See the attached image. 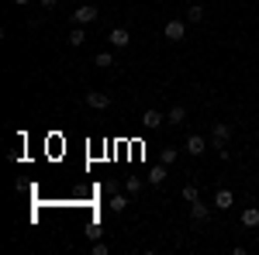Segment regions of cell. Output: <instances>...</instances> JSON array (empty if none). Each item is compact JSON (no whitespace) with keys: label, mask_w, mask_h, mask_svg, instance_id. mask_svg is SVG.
<instances>
[{"label":"cell","mask_w":259,"mask_h":255,"mask_svg":"<svg viewBox=\"0 0 259 255\" xmlns=\"http://www.w3.org/2000/svg\"><path fill=\"white\" fill-rule=\"evenodd\" d=\"M183 200H187V203H194V200H197V186H194V183H187V186H183Z\"/></svg>","instance_id":"cell-19"},{"label":"cell","mask_w":259,"mask_h":255,"mask_svg":"<svg viewBox=\"0 0 259 255\" xmlns=\"http://www.w3.org/2000/svg\"><path fill=\"white\" fill-rule=\"evenodd\" d=\"M162 38H166V41H183V38H187V21H166Z\"/></svg>","instance_id":"cell-1"},{"label":"cell","mask_w":259,"mask_h":255,"mask_svg":"<svg viewBox=\"0 0 259 255\" xmlns=\"http://www.w3.org/2000/svg\"><path fill=\"white\" fill-rule=\"evenodd\" d=\"M14 4H18V7H24V4H31V0H14Z\"/></svg>","instance_id":"cell-22"},{"label":"cell","mask_w":259,"mask_h":255,"mask_svg":"<svg viewBox=\"0 0 259 255\" xmlns=\"http://www.w3.org/2000/svg\"><path fill=\"white\" fill-rule=\"evenodd\" d=\"M204 152H207V141H204L200 135L187 138V156H204Z\"/></svg>","instance_id":"cell-7"},{"label":"cell","mask_w":259,"mask_h":255,"mask_svg":"<svg viewBox=\"0 0 259 255\" xmlns=\"http://www.w3.org/2000/svg\"><path fill=\"white\" fill-rule=\"evenodd\" d=\"M124 190H128V193L135 196V193L142 190V179H139V176H128V183H124Z\"/></svg>","instance_id":"cell-18"},{"label":"cell","mask_w":259,"mask_h":255,"mask_svg":"<svg viewBox=\"0 0 259 255\" xmlns=\"http://www.w3.org/2000/svg\"><path fill=\"white\" fill-rule=\"evenodd\" d=\"M166 121H169V124H183V121H187V107H169V114H166Z\"/></svg>","instance_id":"cell-12"},{"label":"cell","mask_w":259,"mask_h":255,"mask_svg":"<svg viewBox=\"0 0 259 255\" xmlns=\"http://www.w3.org/2000/svg\"><path fill=\"white\" fill-rule=\"evenodd\" d=\"M162 121H166V114H159V111H152V107H149V111L142 114V128H145V131H156Z\"/></svg>","instance_id":"cell-4"},{"label":"cell","mask_w":259,"mask_h":255,"mask_svg":"<svg viewBox=\"0 0 259 255\" xmlns=\"http://www.w3.org/2000/svg\"><path fill=\"white\" fill-rule=\"evenodd\" d=\"M177 156H180L177 148H162V152H159V162H166V166H173V162H177Z\"/></svg>","instance_id":"cell-17"},{"label":"cell","mask_w":259,"mask_h":255,"mask_svg":"<svg viewBox=\"0 0 259 255\" xmlns=\"http://www.w3.org/2000/svg\"><path fill=\"white\" fill-rule=\"evenodd\" d=\"M228 138H232V128H228V124H214V131H211L214 148H225V145H228Z\"/></svg>","instance_id":"cell-5"},{"label":"cell","mask_w":259,"mask_h":255,"mask_svg":"<svg viewBox=\"0 0 259 255\" xmlns=\"http://www.w3.org/2000/svg\"><path fill=\"white\" fill-rule=\"evenodd\" d=\"M242 224H245V228H259V211L256 207H245V211H242Z\"/></svg>","instance_id":"cell-11"},{"label":"cell","mask_w":259,"mask_h":255,"mask_svg":"<svg viewBox=\"0 0 259 255\" xmlns=\"http://www.w3.org/2000/svg\"><path fill=\"white\" fill-rule=\"evenodd\" d=\"M94 255H107V245L104 241H94Z\"/></svg>","instance_id":"cell-20"},{"label":"cell","mask_w":259,"mask_h":255,"mask_svg":"<svg viewBox=\"0 0 259 255\" xmlns=\"http://www.w3.org/2000/svg\"><path fill=\"white\" fill-rule=\"evenodd\" d=\"M107 41H111L114 48H128V45H132V35H128V28H111Z\"/></svg>","instance_id":"cell-3"},{"label":"cell","mask_w":259,"mask_h":255,"mask_svg":"<svg viewBox=\"0 0 259 255\" xmlns=\"http://www.w3.org/2000/svg\"><path fill=\"white\" fill-rule=\"evenodd\" d=\"M56 4H59V0H41V7H56Z\"/></svg>","instance_id":"cell-21"},{"label":"cell","mask_w":259,"mask_h":255,"mask_svg":"<svg viewBox=\"0 0 259 255\" xmlns=\"http://www.w3.org/2000/svg\"><path fill=\"white\" fill-rule=\"evenodd\" d=\"M187 21H190V24H197V21H204V7H200V4H194V7H187Z\"/></svg>","instance_id":"cell-14"},{"label":"cell","mask_w":259,"mask_h":255,"mask_svg":"<svg viewBox=\"0 0 259 255\" xmlns=\"http://www.w3.org/2000/svg\"><path fill=\"white\" fill-rule=\"evenodd\" d=\"M83 41H87V31H83V24H73V35H69V45H73V48H80Z\"/></svg>","instance_id":"cell-13"},{"label":"cell","mask_w":259,"mask_h":255,"mask_svg":"<svg viewBox=\"0 0 259 255\" xmlns=\"http://www.w3.org/2000/svg\"><path fill=\"white\" fill-rule=\"evenodd\" d=\"M145 183H152V186H162V183H166V162L152 166V169H149V176H145Z\"/></svg>","instance_id":"cell-9"},{"label":"cell","mask_w":259,"mask_h":255,"mask_svg":"<svg viewBox=\"0 0 259 255\" xmlns=\"http://www.w3.org/2000/svg\"><path fill=\"white\" fill-rule=\"evenodd\" d=\"M87 104H90L94 111H104V107H111V97H107V93H97V90H90V93H87Z\"/></svg>","instance_id":"cell-8"},{"label":"cell","mask_w":259,"mask_h":255,"mask_svg":"<svg viewBox=\"0 0 259 255\" xmlns=\"http://www.w3.org/2000/svg\"><path fill=\"white\" fill-rule=\"evenodd\" d=\"M124 207H128V196H121V193H114V196H111V211H114V214H121Z\"/></svg>","instance_id":"cell-15"},{"label":"cell","mask_w":259,"mask_h":255,"mask_svg":"<svg viewBox=\"0 0 259 255\" xmlns=\"http://www.w3.org/2000/svg\"><path fill=\"white\" fill-rule=\"evenodd\" d=\"M97 7H94V4H83V7H76V11H73V24H90V21H97Z\"/></svg>","instance_id":"cell-2"},{"label":"cell","mask_w":259,"mask_h":255,"mask_svg":"<svg viewBox=\"0 0 259 255\" xmlns=\"http://www.w3.org/2000/svg\"><path fill=\"white\" fill-rule=\"evenodd\" d=\"M232 203H235V196H232V190H218V193H214V207H218V211H228Z\"/></svg>","instance_id":"cell-10"},{"label":"cell","mask_w":259,"mask_h":255,"mask_svg":"<svg viewBox=\"0 0 259 255\" xmlns=\"http://www.w3.org/2000/svg\"><path fill=\"white\" fill-rule=\"evenodd\" d=\"M94 66H100V69H107V66H114V56H111V52H97V59H94Z\"/></svg>","instance_id":"cell-16"},{"label":"cell","mask_w":259,"mask_h":255,"mask_svg":"<svg viewBox=\"0 0 259 255\" xmlns=\"http://www.w3.org/2000/svg\"><path fill=\"white\" fill-rule=\"evenodd\" d=\"M190 217H194V224H204V221L211 217V207L200 203V200H194V203H190Z\"/></svg>","instance_id":"cell-6"}]
</instances>
